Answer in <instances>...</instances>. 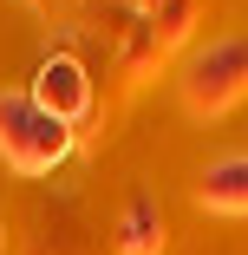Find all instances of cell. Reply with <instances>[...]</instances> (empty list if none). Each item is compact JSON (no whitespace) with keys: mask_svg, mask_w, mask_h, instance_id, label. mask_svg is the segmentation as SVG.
I'll list each match as a JSON object with an SVG mask.
<instances>
[{"mask_svg":"<svg viewBox=\"0 0 248 255\" xmlns=\"http://www.w3.org/2000/svg\"><path fill=\"white\" fill-rule=\"evenodd\" d=\"M66 144H72V131L59 118H46L33 105V92H0V157L13 170H26V177L53 170L66 157Z\"/></svg>","mask_w":248,"mask_h":255,"instance_id":"obj_1","label":"cell"},{"mask_svg":"<svg viewBox=\"0 0 248 255\" xmlns=\"http://www.w3.org/2000/svg\"><path fill=\"white\" fill-rule=\"evenodd\" d=\"M242 85H248V39H216L209 53H196L189 72H183L189 105H209V112H222Z\"/></svg>","mask_w":248,"mask_h":255,"instance_id":"obj_2","label":"cell"},{"mask_svg":"<svg viewBox=\"0 0 248 255\" xmlns=\"http://www.w3.org/2000/svg\"><path fill=\"white\" fill-rule=\"evenodd\" d=\"M26 92H33V105H39L46 118H59V125H79V118L91 112V79H85V66H79L72 53H46Z\"/></svg>","mask_w":248,"mask_h":255,"instance_id":"obj_3","label":"cell"},{"mask_svg":"<svg viewBox=\"0 0 248 255\" xmlns=\"http://www.w3.org/2000/svg\"><path fill=\"white\" fill-rule=\"evenodd\" d=\"M203 210H216V216H248V150L216 157V164L203 170Z\"/></svg>","mask_w":248,"mask_h":255,"instance_id":"obj_4","label":"cell"},{"mask_svg":"<svg viewBox=\"0 0 248 255\" xmlns=\"http://www.w3.org/2000/svg\"><path fill=\"white\" fill-rule=\"evenodd\" d=\"M157 242H164L157 203L151 196H131V210H124V255H157Z\"/></svg>","mask_w":248,"mask_h":255,"instance_id":"obj_5","label":"cell"}]
</instances>
